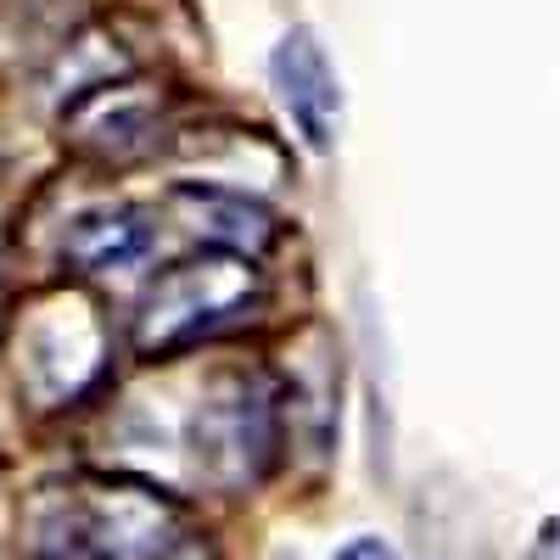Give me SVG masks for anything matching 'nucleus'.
I'll list each match as a JSON object with an SVG mask.
<instances>
[{"instance_id": "nucleus-8", "label": "nucleus", "mask_w": 560, "mask_h": 560, "mask_svg": "<svg viewBox=\"0 0 560 560\" xmlns=\"http://www.w3.org/2000/svg\"><path fill=\"white\" fill-rule=\"evenodd\" d=\"M522 560H560V522H549V527L533 538V549H527Z\"/></svg>"}, {"instance_id": "nucleus-4", "label": "nucleus", "mask_w": 560, "mask_h": 560, "mask_svg": "<svg viewBox=\"0 0 560 560\" xmlns=\"http://www.w3.org/2000/svg\"><path fill=\"white\" fill-rule=\"evenodd\" d=\"M269 84L280 107H287L292 129L308 152H331L337 147V129H342V84H337V68H331V51H325V39L298 23L275 39L269 51Z\"/></svg>"}, {"instance_id": "nucleus-7", "label": "nucleus", "mask_w": 560, "mask_h": 560, "mask_svg": "<svg viewBox=\"0 0 560 560\" xmlns=\"http://www.w3.org/2000/svg\"><path fill=\"white\" fill-rule=\"evenodd\" d=\"M331 560H398V549H393L387 538H376V533H359V538H348Z\"/></svg>"}, {"instance_id": "nucleus-6", "label": "nucleus", "mask_w": 560, "mask_h": 560, "mask_svg": "<svg viewBox=\"0 0 560 560\" xmlns=\"http://www.w3.org/2000/svg\"><path fill=\"white\" fill-rule=\"evenodd\" d=\"M62 253L84 269V275H107V269H135L140 258L152 253V224L140 219L135 208H102L73 219Z\"/></svg>"}, {"instance_id": "nucleus-1", "label": "nucleus", "mask_w": 560, "mask_h": 560, "mask_svg": "<svg viewBox=\"0 0 560 560\" xmlns=\"http://www.w3.org/2000/svg\"><path fill=\"white\" fill-rule=\"evenodd\" d=\"M264 292L258 264L242 253H202V258H185L174 269H163L152 280L147 303H140V325H135V342L140 353H179V348H197L202 337L236 325Z\"/></svg>"}, {"instance_id": "nucleus-2", "label": "nucleus", "mask_w": 560, "mask_h": 560, "mask_svg": "<svg viewBox=\"0 0 560 560\" xmlns=\"http://www.w3.org/2000/svg\"><path fill=\"white\" fill-rule=\"evenodd\" d=\"M191 454H197V477L219 493H247L275 471L280 398L258 370H230L197 398Z\"/></svg>"}, {"instance_id": "nucleus-5", "label": "nucleus", "mask_w": 560, "mask_h": 560, "mask_svg": "<svg viewBox=\"0 0 560 560\" xmlns=\"http://www.w3.org/2000/svg\"><path fill=\"white\" fill-rule=\"evenodd\" d=\"M174 208H185L197 219V230L219 247V253H242V258H258L269 242H275V213L258 208L253 197L242 191H224V185H197V179H185L174 185Z\"/></svg>"}, {"instance_id": "nucleus-3", "label": "nucleus", "mask_w": 560, "mask_h": 560, "mask_svg": "<svg viewBox=\"0 0 560 560\" xmlns=\"http://www.w3.org/2000/svg\"><path fill=\"white\" fill-rule=\"evenodd\" d=\"M79 533L84 549L102 560H213L185 504L140 482H102L96 493H84Z\"/></svg>"}]
</instances>
